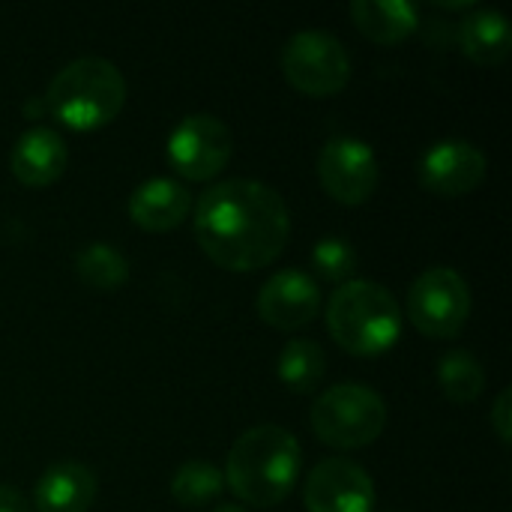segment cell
<instances>
[{
  "mask_svg": "<svg viewBox=\"0 0 512 512\" xmlns=\"http://www.w3.org/2000/svg\"><path fill=\"white\" fill-rule=\"evenodd\" d=\"M195 237L216 267L234 273L261 270L288 246V204L261 180H222L195 204Z\"/></svg>",
  "mask_w": 512,
  "mask_h": 512,
  "instance_id": "6da1fadb",
  "label": "cell"
},
{
  "mask_svg": "<svg viewBox=\"0 0 512 512\" xmlns=\"http://www.w3.org/2000/svg\"><path fill=\"white\" fill-rule=\"evenodd\" d=\"M300 444L297 438L273 423L243 432L225 462V483L237 501L267 510L282 504L300 477Z\"/></svg>",
  "mask_w": 512,
  "mask_h": 512,
  "instance_id": "7a4b0ae2",
  "label": "cell"
},
{
  "mask_svg": "<svg viewBox=\"0 0 512 512\" xmlns=\"http://www.w3.org/2000/svg\"><path fill=\"white\" fill-rule=\"evenodd\" d=\"M45 111L63 126L90 132L111 123L126 105V78L105 57H78L66 63L48 84Z\"/></svg>",
  "mask_w": 512,
  "mask_h": 512,
  "instance_id": "3957f363",
  "label": "cell"
},
{
  "mask_svg": "<svg viewBox=\"0 0 512 512\" xmlns=\"http://www.w3.org/2000/svg\"><path fill=\"white\" fill-rule=\"evenodd\" d=\"M327 330L351 357H378L399 342L402 312L381 282L351 279L327 303Z\"/></svg>",
  "mask_w": 512,
  "mask_h": 512,
  "instance_id": "277c9868",
  "label": "cell"
},
{
  "mask_svg": "<svg viewBox=\"0 0 512 512\" xmlns=\"http://www.w3.org/2000/svg\"><path fill=\"white\" fill-rule=\"evenodd\" d=\"M387 426L384 399L366 384H336L312 405V432L333 450H360L381 438Z\"/></svg>",
  "mask_w": 512,
  "mask_h": 512,
  "instance_id": "5b68a950",
  "label": "cell"
},
{
  "mask_svg": "<svg viewBox=\"0 0 512 512\" xmlns=\"http://www.w3.org/2000/svg\"><path fill=\"white\" fill-rule=\"evenodd\" d=\"M288 84L306 96H336L351 81V57L327 30H300L282 48Z\"/></svg>",
  "mask_w": 512,
  "mask_h": 512,
  "instance_id": "8992f818",
  "label": "cell"
},
{
  "mask_svg": "<svg viewBox=\"0 0 512 512\" xmlns=\"http://www.w3.org/2000/svg\"><path fill=\"white\" fill-rule=\"evenodd\" d=\"M408 318L426 339H456L471 318V288L453 267L423 270L408 291Z\"/></svg>",
  "mask_w": 512,
  "mask_h": 512,
  "instance_id": "52a82bcc",
  "label": "cell"
},
{
  "mask_svg": "<svg viewBox=\"0 0 512 512\" xmlns=\"http://www.w3.org/2000/svg\"><path fill=\"white\" fill-rule=\"evenodd\" d=\"M234 138L225 120L198 111L186 114L168 135V162L183 180H213L231 159Z\"/></svg>",
  "mask_w": 512,
  "mask_h": 512,
  "instance_id": "ba28073f",
  "label": "cell"
},
{
  "mask_svg": "<svg viewBox=\"0 0 512 512\" xmlns=\"http://www.w3.org/2000/svg\"><path fill=\"white\" fill-rule=\"evenodd\" d=\"M378 177L381 168L375 150L354 135H336L318 153V180L339 204L354 207L369 201L378 189Z\"/></svg>",
  "mask_w": 512,
  "mask_h": 512,
  "instance_id": "9c48e42d",
  "label": "cell"
},
{
  "mask_svg": "<svg viewBox=\"0 0 512 512\" xmlns=\"http://www.w3.org/2000/svg\"><path fill=\"white\" fill-rule=\"evenodd\" d=\"M303 504L309 512H372L375 483L357 462L333 456L312 468Z\"/></svg>",
  "mask_w": 512,
  "mask_h": 512,
  "instance_id": "30bf717a",
  "label": "cell"
},
{
  "mask_svg": "<svg viewBox=\"0 0 512 512\" xmlns=\"http://www.w3.org/2000/svg\"><path fill=\"white\" fill-rule=\"evenodd\" d=\"M486 168V153L477 144L465 138H444L423 153L420 183L441 198H459L486 180Z\"/></svg>",
  "mask_w": 512,
  "mask_h": 512,
  "instance_id": "8fae6325",
  "label": "cell"
},
{
  "mask_svg": "<svg viewBox=\"0 0 512 512\" xmlns=\"http://www.w3.org/2000/svg\"><path fill=\"white\" fill-rule=\"evenodd\" d=\"M321 312V288L303 270L273 273L258 294V315L276 330H300L312 324Z\"/></svg>",
  "mask_w": 512,
  "mask_h": 512,
  "instance_id": "7c38bea8",
  "label": "cell"
},
{
  "mask_svg": "<svg viewBox=\"0 0 512 512\" xmlns=\"http://www.w3.org/2000/svg\"><path fill=\"white\" fill-rule=\"evenodd\" d=\"M66 159H69L66 141L48 126H33L15 141L9 168L21 186L42 189L60 180V174L66 171Z\"/></svg>",
  "mask_w": 512,
  "mask_h": 512,
  "instance_id": "4fadbf2b",
  "label": "cell"
},
{
  "mask_svg": "<svg viewBox=\"0 0 512 512\" xmlns=\"http://www.w3.org/2000/svg\"><path fill=\"white\" fill-rule=\"evenodd\" d=\"M189 207L192 195L183 183H177L174 177H153L132 192L129 219L144 231L165 234L189 216Z\"/></svg>",
  "mask_w": 512,
  "mask_h": 512,
  "instance_id": "5bb4252c",
  "label": "cell"
},
{
  "mask_svg": "<svg viewBox=\"0 0 512 512\" xmlns=\"http://www.w3.org/2000/svg\"><path fill=\"white\" fill-rule=\"evenodd\" d=\"M96 474L81 462L51 465L33 489L36 512H87L96 501Z\"/></svg>",
  "mask_w": 512,
  "mask_h": 512,
  "instance_id": "9a60e30c",
  "label": "cell"
},
{
  "mask_svg": "<svg viewBox=\"0 0 512 512\" xmlns=\"http://www.w3.org/2000/svg\"><path fill=\"white\" fill-rule=\"evenodd\" d=\"M351 18H354L357 30L378 45L405 42L420 24L417 6H411L405 0H354Z\"/></svg>",
  "mask_w": 512,
  "mask_h": 512,
  "instance_id": "2e32d148",
  "label": "cell"
},
{
  "mask_svg": "<svg viewBox=\"0 0 512 512\" xmlns=\"http://www.w3.org/2000/svg\"><path fill=\"white\" fill-rule=\"evenodd\" d=\"M459 48L480 66H498L510 57L512 30L498 9H477L459 24Z\"/></svg>",
  "mask_w": 512,
  "mask_h": 512,
  "instance_id": "e0dca14e",
  "label": "cell"
},
{
  "mask_svg": "<svg viewBox=\"0 0 512 512\" xmlns=\"http://www.w3.org/2000/svg\"><path fill=\"white\" fill-rule=\"evenodd\" d=\"M327 372V357L324 348L312 339H291L279 360H276V375L291 393H312L318 390L321 378Z\"/></svg>",
  "mask_w": 512,
  "mask_h": 512,
  "instance_id": "ac0fdd59",
  "label": "cell"
},
{
  "mask_svg": "<svg viewBox=\"0 0 512 512\" xmlns=\"http://www.w3.org/2000/svg\"><path fill=\"white\" fill-rule=\"evenodd\" d=\"M438 384L453 405H471L486 387L483 363L471 351H450L438 363Z\"/></svg>",
  "mask_w": 512,
  "mask_h": 512,
  "instance_id": "d6986e66",
  "label": "cell"
},
{
  "mask_svg": "<svg viewBox=\"0 0 512 512\" xmlns=\"http://www.w3.org/2000/svg\"><path fill=\"white\" fill-rule=\"evenodd\" d=\"M222 489H225V474L207 459L183 462L171 477V498L180 507H207L222 495Z\"/></svg>",
  "mask_w": 512,
  "mask_h": 512,
  "instance_id": "ffe728a7",
  "label": "cell"
},
{
  "mask_svg": "<svg viewBox=\"0 0 512 512\" xmlns=\"http://www.w3.org/2000/svg\"><path fill=\"white\" fill-rule=\"evenodd\" d=\"M75 273L93 291H117L129 279V261L111 243H90L75 255Z\"/></svg>",
  "mask_w": 512,
  "mask_h": 512,
  "instance_id": "44dd1931",
  "label": "cell"
},
{
  "mask_svg": "<svg viewBox=\"0 0 512 512\" xmlns=\"http://www.w3.org/2000/svg\"><path fill=\"white\" fill-rule=\"evenodd\" d=\"M312 267L318 270L321 279H327L333 285H345L354 279L360 258H357V249L351 246V240L324 237L312 246Z\"/></svg>",
  "mask_w": 512,
  "mask_h": 512,
  "instance_id": "7402d4cb",
  "label": "cell"
},
{
  "mask_svg": "<svg viewBox=\"0 0 512 512\" xmlns=\"http://www.w3.org/2000/svg\"><path fill=\"white\" fill-rule=\"evenodd\" d=\"M492 429L498 432V438L504 441V444H510L512 441V390H501L498 393V399H495V405H492Z\"/></svg>",
  "mask_w": 512,
  "mask_h": 512,
  "instance_id": "603a6c76",
  "label": "cell"
},
{
  "mask_svg": "<svg viewBox=\"0 0 512 512\" xmlns=\"http://www.w3.org/2000/svg\"><path fill=\"white\" fill-rule=\"evenodd\" d=\"M0 512H33V510H30V501H27L15 486L0 483Z\"/></svg>",
  "mask_w": 512,
  "mask_h": 512,
  "instance_id": "cb8c5ba5",
  "label": "cell"
},
{
  "mask_svg": "<svg viewBox=\"0 0 512 512\" xmlns=\"http://www.w3.org/2000/svg\"><path fill=\"white\" fill-rule=\"evenodd\" d=\"M210 512H246L243 507H237V504H219V507H213Z\"/></svg>",
  "mask_w": 512,
  "mask_h": 512,
  "instance_id": "d4e9b609",
  "label": "cell"
}]
</instances>
